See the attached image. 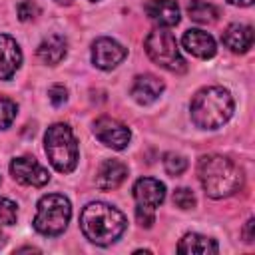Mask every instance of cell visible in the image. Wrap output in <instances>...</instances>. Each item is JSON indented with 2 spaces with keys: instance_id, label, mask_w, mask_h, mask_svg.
<instances>
[{
  "instance_id": "1",
  "label": "cell",
  "mask_w": 255,
  "mask_h": 255,
  "mask_svg": "<svg viewBox=\"0 0 255 255\" xmlns=\"http://www.w3.org/2000/svg\"><path fill=\"white\" fill-rule=\"evenodd\" d=\"M80 227L88 241L96 245H110L122 237L128 227L126 215L104 201H92L82 209Z\"/></svg>"
},
{
  "instance_id": "2",
  "label": "cell",
  "mask_w": 255,
  "mask_h": 255,
  "mask_svg": "<svg viewBox=\"0 0 255 255\" xmlns=\"http://www.w3.org/2000/svg\"><path fill=\"white\" fill-rule=\"evenodd\" d=\"M197 177L203 191L213 199L229 197L241 187V179H243L239 167L229 157H223L217 153L203 155L199 159Z\"/></svg>"
},
{
  "instance_id": "3",
  "label": "cell",
  "mask_w": 255,
  "mask_h": 255,
  "mask_svg": "<svg viewBox=\"0 0 255 255\" xmlns=\"http://www.w3.org/2000/svg\"><path fill=\"white\" fill-rule=\"evenodd\" d=\"M191 120L201 129H217L233 116V98L229 90L221 86H209L199 90L191 100Z\"/></svg>"
},
{
  "instance_id": "4",
  "label": "cell",
  "mask_w": 255,
  "mask_h": 255,
  "mask_svg": "<svg viewBox=\"0 0 255 255\" xmlns=\"http://www.w3.org/2000/svg\"><path fill=\"white\" fill-rule=\"evenodd\" d=\"M44 149L52 167L60 173H70L78 165V141L68 124H54L44 135Z\"/></svg>"
},
{
  "instance_id": "5",
  "label": "cell",
  "mask_w": 255,
  "mask_h": 255,
  "mask_svg": "<svg viewBox=\"0 0 255 255\" xmlns=\"http://www.w3.org/2000/svg\"><path fill=\"white\" fill-rule=\"evenodd\" d=\"M72 217L70 199L62 193H48L38 201V211L34 217V229L46 237H56L64 233Z\"/></svg>"
},
{
  "instance_id": "6",
  "label": "cell",
  "mask_w": 255,
  "mask_h": 255,
  "mask_svg": "<svg viewBox=\"0 0 255 255\" xmlns=\"http://www.w3.org/2000/svg\"><path fill=\"white\" fill-rule=\"evenodd\" d=\"M145 52H147L151 62H155L157 66H161L169 72L181 74V72L187 70V64H185V60H183V56L177 48L175 36L165 28H155L147 34Z\"/></svg>"
},
{
  "instance_id": "7",
  "label": "cell",
  "mask_w": 255,
  "mask_h": 255,
  "mask_svg": "<svg viewBox=\"0 0 255 255\" xmlns=\"http://www.w3.org/2000/svg\"><path fill=\"white\" fill-rule=\"evenodd\" d=\"M94 135L108 147L112 149H126L129 139H131V131L126 124H122L116 118L104 116L100 120L94 122Z\"/></svg>"
},
{
  "instance_id": "8",
  "label": "cell",
  "mask_w": 255,
  "mask_h": 255,
  "mask_svg": "<svg viewBox=\"0 0 255 255\" xmlns=\"http://www.w3.org/2000/svg\"><path fill=\"white\" fill-rule=\"evenodd\" d=\"M10 173L12 177L22 183V185H32V187H42L50 181V173L44 165H40L34 157L20 155L14 157L10 163Z\"/></svg>"
},
{
  "instance_id": "9",
  "label": "cell",
  "mask_w": 255,
  "mask_h": 255,
  "mask_svg": "<svg viewBox=\"0 0 255 255\" xmlns=\"http://www.w3.org/2000/svg\"><path fill=\"white\" fill-rule=\"evenodd\" d=\"M128 50L112 38H98L92 44V64L100 70H114L118 64L124 62Z\"/></svg>"
},
{
  "instance_id": "10",
  "label": "cell",
  "mask_w": 255,
  "mask_h": 255,
  "mask_svg": "<svg viewBox=\"0 0 255 255\" xmlns=\"http://www.w3.org/2000/svg\"><path fill=\"white\" fill-rule=\"evenodd\" d=\"M143 10L157 28H171L179 22V6L175 0H147Z\"/></svg>"
},
{
  "instance_id": "11",
  "label": "cell",
  "mask_w": 255,
  "mask_h": 255,
  "mask_svg": "<svg viewBox=\"0 0 255 255\" xmlns=\"http://www.w3.org/2000/svg\"><path fill=\"white\" fill-rule=\"evenodd\" d=\"M181 44H183V48H185L191 56L201 58V60L213 58L215 52H217V44H215L213 36L207 34V32H203V30H199V28L187 30V32L183 34V38H181Z\"/></svg>"
},
{
  "instance_id": "12",
  "label": "cell",
  "mask_w": 255,
  "mask_h": 255,
  "mask_svg": "<svg viewBox=\"0 0 255 255\" xmlns=\"http://www.w3.org/2000/svg\"><path fill=\"white\" fill-rule=\"evenodd\" d=\"M133 197L137 205H147V207H157L165 199V185L159 179L153 177H141L133 183Z\"/></svg>"
},
{
  "instance_id": "13",
  "label": "cell",
  "mask_w": 255,
  "mask_h": 255,
  "mask_svg": "<svg viewBox=\"0 0 255 255\" xmlns=\"http://www.w3.org/2000/svg\"><path fill=\"white\" fill-rule=\"evenodd\" d=\"M22 64V52L18 42L8 36L0 34V80H10Z\"/></svg>"
},
{
  "instance_id": "14",
  "label": "cell",
  "mask_w": 255,
  "mask_h": 255,
  "mask_svg": "<svg viewBox=\"0 0 255 255\" xmlns=\"http://www.w3.org/2000/svg\"><path fill=\"white\" fill-rule=\"evenodd\" d=\"M163 82L153 76V74H141L133 80L131 86V98L139 104V106H149L153 104L161 94H163Z\"/></svg>"
},
{
  "instance_id": "15",
  "label": "cell",
  "mask_w": 255,
  "mask_h": 255,
  "mask_svg": "<svg viewBox=\"0 0 255 255\" xmlns=\"http://www.w3.org/2000/svg\"><path fill=\"white\" fill-rule=\"evenodd\" d=\"M128 177V165L120 159H106L96 171V185L104 191L118 189Z\"/></svg>"
},
{
  "instance_id": "16",
  "label": "cell",
  "mask_w": 255,
  "mask_h": 255,
  "mask_svg": "<svg viewBox=\"0 0 255 255\" xmlns=\"http://www.w3.org/2000/svg\"><path fill=\"white\" fill-rule=\"evenodd\" d=\"M223 44L235 52V54H245L253 46V28L247 24H229L225 32L221 34Z\"/></svg>"
},
{
  "instance_id": "17",
  "label": "cell",
  "mask_w": 255,
  "mask_h": 255,
  "mask_svg": "<svg viewBox=\"0 0 255 255\" xmlns=\"http://www.w3.org/2000/svg\"><path fill=\"white\" fill-rule=\"evenodd\" d=\"M66 54H68V42L60 34H52V36L44 38L38 46V58L48 66L60 64L66 58Z\"/></svg>"
},
{
  "instance_id": "18",
  "label": "cell",
  "mask_w": 255,
  "mask_h": 255,
  "mask_svg": "<svg viewBox=\"0 0 255 255\" xmlns=\"http://www.w3.org/2000/svg\"><path fill=\"white\" fill-rule=\"evenodd\" d=\"M177 251L187 253V255H211V253L219 251V245L215 239H211L207 235L185 233L177 243Z\"/></svg>"
},
{
  "instance_id": "19",
  "label": "cell",
  "mask_w": 255,
  "mask_h": 255,
  "mask_svg": "<svg viewBox=\"0 0 255 255\" xmlns=\"http://www.w3.org/2000/svg\"><path fill=\"white\" fill-rule=\"evenodd\" d=\"M187 12H189V18L197 24H211L217 20V8L203 0H191L187 6Z\"/></svg>"
},
{
  "instance_id": "20",
  "label": "cell",
  "mask_w": 255,
  "mask_h": 255,
  "mask_svg": "<svg viewBox=\"0 0 255 255\" xmlns=\"http://www.w3.org/2000/svg\"><path fill=\"white\" fill-rule=\"evenodd\" d=\"M16 112H18L16 102L10 100L8 96L0 94V129H6V128L12 126V122L16 118Z\"/></svg>"
},
{
  "instance_id": "21",
  "label": "cell",
  "mask_w": 255,
  "mask_h": 255,
  "mask_svg": "<svg viewBox=\"0 0 255 255\" xmlns=\"http://www.w3.org/2000/svg\"><path fill=\"white\" fill-rule=\"evenodd\" d=\"M163 167L169 175H181L187 169V159L179 153H165L163 155Z\"/></svg>"
},
{
  "instance_id": "22",
  "label": "cell",
  "mask_w": 255,
  "mask_h": 255,
  "mask_svg": "<svg viewBox=\"0 0 255 255\" xmlns=\"http://www.w3.org/2000/svg\"><path fill=\"white\" fill-rule=\"evenodd\" d=\"M16 217H18L16 203L6 197H0V225H12L16 223Z\"/></svg>"
},
{
  "instance_id": "23",
  "label": "cell",
  "mask_w": 255,
  "mask_h": 255,
  "mask_svg": "<svg viewBox=\"0 0 255 255\" xmlns=\"http://www.w3.org/2000/svg\"><path fill=\"white\" fill-rule=\"evenodd\" d=\"M173 203L179 207V209H193L195 207V195L191 189L187 187H177L173 191Z\"/></svg>"
},
{
  "instance_id": "24",
  "label": "cell",
  "mask_w": 255,
  "mask_h": 255,
  "mask_svg": "<svg viewBox=\"0 0 255 255\" xmlns=\"http://www.w3.org/2000/svg\"><path fill=\"white\" fill-rule=\"evenodd\" d=\"M40 14V8L34 0H24L22 4H18V18L22 22H30V20H36V16Z\"/></svg>"
},
{
  "instance_id": "25",
  "label": "cell",
  "mask_w": 255,
  "mask_h": 255,
  "mask_svg": "<svg viewBox=\"0 0 255 255\" xmlns=\"http://www.w3.org/2000/svg\"><path fill=\"white\" fill-rule=\"evenodd\" d=\"M135 219L141 227H151L155 221V209L147 205H137L135 207Z\"/></svg>"
},
{
  "instance_id": "26",
  "label": "cell",
  "mask_w": 255,
  "mask_h": 255,
  "mask_svg": "<svg viewBox=\"0 0 255 255\" xmlns=\"http://www.w3.org/2000/svg\"><path fill=\"white\" fill-rule=\"evenodd\" d=\"M48 98H50V102H52L56 108H60V106L66 104V100H68V90H66L64 86L56 84V86H52V88L48 90Z\"/></svg>"
},
{
  "instance_id": "27",
  "label": "cell",
  "mask_w": 255,
  "mask_h": 255,
  "mask_svg": "<svg viewBox=\"0 0 255 255\" xmlns=\"http://www.w3.org/2000/svg\"><path fill=\"white\" fill-rule=\"evenodd\" d=\"M253 227H255V219L251 217L247 223H245V229H243V239L247 241V243H253Z\"/></svg>"
},
{
  "instance_id": "28",
  "label": "cell",
  "mask_w": 255,
  "mask_h": 255,
  "mask_svg": "<svg viewBox=\"0 0 255 255\" xmlns=\"http://www.w3.org/2000/svg\"><path fill=\"white\" fill-rule=\"evenodd\" d=\"M229 4H235V6H251L253 0H227Z\"/></svg>"
},
{
  "instance_id": "29",
  "label": "cell",
  "mask_w": 255,
  "mask_h": 255,
  "mask_svg": "<svg viewBox=\"0 0 255 255\" xmlns=\"http://www.w3.org/2000/svg\"><path fill=\"white\" fill-rule=\"evenodd\" d=\"M16 253H38L36 247H22V249H16Z\"/></svg>"
},
{
  "instance_id": "30",
  "label": "cell",
  "mask_w": 255,
  "mask_h": 255,
  "mask_svg": "<svg viewBox=\"0 0 255 255\" xmlns=\"http://www.w3.org/2000/svg\"><path fill=\"white\" fill-rule=\"evenodd\" d=\"M74 0H56V4H60V6H70Z\"/></svg>"
},
{
  "instance_id": "31",
  "label": "cell",
  "mask_w": 255,
  "mask_h": 255,
  "mask_svg": "<svg viewBox=\"0 0 255 255\" xmlns=\"http://www.w3.org/2000/svg\"><path fill=\"white\" fill-rule=\"evenodd\" d=\"M6 243V237H4V233H2V229H0V247Z\"/></svg>"
},
{
  "instance_id": "32",
  "label": "cell",
  "mask_w": 255,
  "mask_h": 255,
  "mask_svg": "<svg viewBox=\"0 0 255 255\" xmlns=\"http://www.w3.org/2000/svg\"><path fill=\"white\" fill-rule=\"evenodd\" d=\"M92 2H96V0H92Z\"/></svg>"
}]
</instances>
